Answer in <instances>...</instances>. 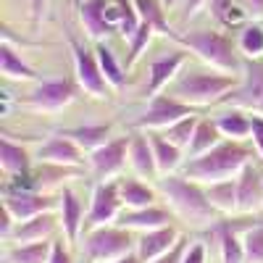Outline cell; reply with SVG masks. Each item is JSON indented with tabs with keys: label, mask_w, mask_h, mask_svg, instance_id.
I'll return each mask as SVG.
<instances>
[{
	"label": "cell",
	"mask_w": 263,
	"mask_h": 263,
	"mask_svg": "<svg viewBox=\"0 0 263 263\" xmlns=\"http://www.w3.org/2000/svg\"><path fill=\"white\" fill-rule=\"evenodd\" d=\"M156 187H158L163 205L174 213V218H179V221L187 224L190 229H213L221 221V216H218L213 211V205L208 203L205 187L187 179L184 174L161 177L156 182Z\"/></svg>",
	"instance_id": "cell-1"
},
{
	"label": "cell",
	"mask_w": 263,
	"mask_h": 263,
	"mask_svg": "<svg viewBox=\"0 0 263 263\" xmlns=\"http://www.w3.org/2000/svg\"><path fill=\"white\" fill-rule=\"evenodd\" d=\"M253 153L255 150L248 147L245 142L224 140L211 153H205V156L187 161L179 174H184L187 179L203 184V187L216 184V182H227V179H237L239 174H242V168L253 163Z\"/></svg>",
	"instance_id": "cell-2"
},
{
	"label": "cell",
	"mask_w": 263,
	"mask_h": 263,
	"mask_svg": "<svg viewBox=\"0 0 263 263\" xmlns=\"http://www.w3.org/2000/svg\"><path fill=\"white\" fill-rule=\"evenodd\" d=\"M171 40L179 42L184 50L195 53L208 69L232 74V77H242L245 58L237 48V40H232L229 34L218 32V29H192L187 34H174Z\"/></svg>",
	"instance_id": "cell-3"
},
{
	"label": "cell",
	"mask_w": 263,
	"mask_h": 263,
	"mask_svg": "<svg viewBox=\"0 0 263 263\" xmlns=\"http://www.w3.org/2000/svg\"><path fill=\"white\" fill-rule=\"evenodd\" d=\"M237 87H239V77L221 74V71H213V69H205V71L190 69V71H182L174 79L166 92L197 111V108H205V105L224 103V98L232 90H237Z\"/></svg>",
	"instance_id": "cell-4"
},
{
	"label": "cell",
	"mask_w": 263,
	"mask_h": 263,
	"mask_svg": "<svg viewBox=\"0 0 263 263\" xmlns=\"http://www.w3.org/2000/svg\"><path fill=\"white\" fill-rule=\"evenodd\" d=\"M82 255L92 263H114L132 253H137V237L119 224L98 227L82 234Z\"/></svg>",
	"instance_id": "cell-5"
},
{
	"label": "cell",
	"mask_w": 263,
	"mask_h": 263,
	"mask_svg": "<svg viewBox=\"0 0 263 263\" xmlns=\"http://www.w3.org/2000/svg\"><path fill=\"white\" fill-rule=\"evenodd\" d=\"M224 105L248 111L253 116H263V58H245L239 87L224 98Z\"/></svg>",
	"instance_id": "cell-6"
},
{
	"label": "cell",
	"mask_w": 263,
	"mask_h": 263,
	"mask_svg": "<svg viewBox=\"0 0 263 263\" xmlns=\"http://www.w3.org/2000/svg\"><path fill=\"white\" fill-rule=\"evenodd\" d=\"M69 48H71V55H74V71H77V84L79 90L92 95L98 100L108 98V82L100 71V61H98V53L90 50L84 45V42H79L77 37H69Z\"/></svg>",
	"instance_id": "cell-7"
},
{
	"label": "cell",
	"mask_w": 263,
	"mask_h": 263,
	"mask_svg": "<svg viewBox=\"0 0 263 263\" xmlns=\"http://www.w3.org/2000/svg\"><path fill=\"white\" fill-rule=\"evenodd\" d=\"M121 213H124V203H121V192H119V179L98 182L90 197V208H87L84 232L98 229V227H111L119 221Z\"/></svg>",
	"instance_id": "cell-8"
},
{
	"label": "cell",
	"mask_w": 263,
	"mask_h": 263,
	"mask_svg": "<svg viewBox=\"0 0 263 263\" xmlns=\"http://www.w3.org/2000/svg\"><path fill=\"white\" fill-rule=\"evenodd\" d=\"M129 142L132 135L124 137H114L111 142H105L103 147H98L95 153L87 156V163H90V171L98 182H114L121 179V174L129 163Z\"/></svg>",
	"instance_id": "cell-9"
},
{
	"label": "cell",
	"mask_w": 263,
	"mask_h": 263,
	"mask_svg": "<svg viewBox=\"0 0 263 263\" xmlns=\"http://www.w3.org/2000/svg\"><path fill=\"white\" fill-rule=\"evenodd\" d=\"M192 114H195V108L179 103L168 92H161V95L147 100V108L142 111V116L135 121V129L137 132H163L171 124H177L179 119L192 116Z\"/></svg>",
	"instance_id": "cell-10"
},
{
	"label": "cell",
	"mask_w": 263,
	"mask_h": 263,
	"mask_svg": "<svg viewBox=\"0 0 263 263\" xmlns=\"http://www.w3.org/2000/svg\"><path fill=\"white\" fill-rule=\"evenodd\" d=\"M3 211L16 224H21V221H29V218H34L40 213L58 211V195L13 187V190H6V195H3Z\"/></svg>",
	"instance_id": "cell-11"
},
{
	"label": "cell",
	"mask_w": 263,
	"mask_h": 263,
	"mask_svg": "<svg viewBox=\"0 0 263 263\" xmlns=\"http://www.w3.org/2000/svg\"><path fill=\"white\" fill-rule=\"evenodd\" d=\"M77 92H79V84L69 79H48L37 84L34 92L24 103L37 114H55V111H63L66 105H71L77 100Z\"/></svg>",
	"instance_id": "cell-12"
},
{
	"label": "cell",
	"mask_w": 263,
	"mask_h": 263,
	"mask_svg": "<svg viewBox=\"0 0 263 263\" xmlns=\"http://www.w3.org/2000/svg\"><path fill=\"white\" fill-rule=\"evenodd\" d=\"M82 168H71V166H55V163H37L27 177V184L21 190H34V192H45V195H58L61 190H66V182H71L79 177Z\"/></svg>",
	"instance_id": "cell-13"
},
{
	"label": "cell",
	"mask_w": 263,
	"mask_h": 263,
	"mask_svg": "<svg viewBox=\"0 0 263 263\" xmlns=\"http://www.w3.org/2000/svg\"><path fill=\"white\" fill-rule=\"evenodd\" d=\"M263 213V168L245 166L237 177V216Z\"/></svg>",
	"instance_id": "cell-14"
},
{
	"label": "cell",
	"mask_w": 263,
	"mask_h": 263,
	"mask_svg": "<svg viewBox=\"0 0 263 263\" xmlns=\"http://www.w3.org/2000/svg\"><path fill=\"white\" fill-rule=\"evenodd\" d=\"M37 161L40 163H55V166H71V168H82L84 163V150L71 140L66 137L63 132L50 135L37 150Z\"/></svg>",
	"instance_id": "cell-15"
},
{
	"label": "cell",
	"mask_w": 263,
	"mask_h": 263,
	"mask_svg": "<svg viewBox=\"0 0 263 263\" xmlns=\"http://www.w3.org/2000/svg\"><path fill=\"white\" fill-rule=\"evenodd\" d=\"M84 205L79 200V195L66 187L58 192V221H61V232H63V239L69 245H77V239L84 234Z\"/></svg>",
	"instance_id": "cell-16"
},
{
	"label": "cell",
	"mask_w": 263,
	"mask_h": 263,
	"mask_svg": "<svg viewBox=\"0 0 263 263\" xmlns=\"http://www.w3.org/2000/svg\"><path fill=\"white\" fill-rule=\"evenodd\" d=\"M184 63H187V53L184 50H174V53H168V55H163L158 61H153L150 63V74H147V87H145L147 100L166 92L171 87V82L182 74Z\"/></svg>",
	"instance_id": "cell-17"
},
{
	"label": "cell",
	"mask_w": 263,
	"mask_h": 263,
	"mask_svg": "<svg viewBox=\"0 0 263 263\" xmlns=\"http://www.w3.org/2000/svg\"><path fill=\"white\" fill-rule=\"evenodd\" d=\"M184 234L177 227H161V229H153L145 234H137V255L142 258V263H153L158 260L161 255L171 253L174 248L179 245V239Z\"/></svg>",
	"instance_id": "cell-18"
},
{
	"label": "cell",
	"mask_w": 263,
	"mask_h": 263,
	"mask_svg": "<svg viewBox=\"0 0 263 263\" xmlns=\"http://www.w3.org/2000/svg\"><path fill=\"white\" fill-rule=\"evenodd\" d=\"M119 227L135 232V234H145L161 227H171L174 224V213L166 205H150V208H135V211H124L119 216Z\"/></svg>",
	"instance_id": "cell-19"
},
{
	"label": "cell",
	"mask_w": 263,
	"mask_h": 263,
	"mask_svg": "<svg viewBox=\"0 0 263 263\" xmlns=\"http://www.w3.org/2000/svg\"><path fill=\"white\" fill-rule=\"evenodd\" d=\"M79 24L84 37L103 42L108 34H114L116 27L108 18V0H82L79 3Z\"/></svg>",
	"instance_id": "cell-20"
},
{
	"label": "cell",
	"mask_w": 263,
	"mask_h": 263,
	"mask_svg": "<svg viewBox=\"0 0 263 263\" xmlns=\"http://www.w3.org/2000/svg\"><path fill=\"white\" fill-rule=\"evenodd\" d=\"M129 168H132L135 177H140L145 182H158L161 179L158 163H156V153H153L147 132H137V135H132V142H129Z\"/></svg>",
	"instance_id": "cell-21"
},
{
	"label": "cell",
	"mask_w": 263,
	"mask_h": 263,
	"mask_svg": "<svg viewBox=\"0 0 263 263\" xmlns=\"http://www.w3.org/2000/svg\"><path fill=\"white\" fill-rule=\"evenodd\" d=\"M55 229H61V221H58V211H50V213H40L29 221H21L16 224L8 245H29V242H45V239H53Z\"/></svg>",
	"instance_id": "cell-22"
},
{
	"label": "cell",
	"mask_w": 263,
	"mask_h": 263,
	"mask_svg": "<svg viewBox=\"0 0 263 263\" xmlns=\"http://www.w3.org/2000/svg\"><path fill=\"white\" fill-rule=\"evenodd\" d=\"M211 234L216 237L221 263H248L245 245H242V232L237 229V224H232V218H221V221L211 229Z\"/></svg>",
	"instance_id": "cell-23"
},
{
	"label": "cell",
	"mask_w": 263,
	"mask_h": 263,
	"mask_svg": "<svg viewBox=\"0 0 263 263\" xmlns=\"http://www.w3.org/2000/svg\"><path fill=\"white\" fill-rule=\"evenodd\" d=\"M119 192H121V203L124 211H135V208H150V205H158L161 195L158 187L153 182H145L140 177H121L119 179Z\"/></svg>",
	"instance_id": "cell-24"
},
{
	"label": "cell",
	"mask_w": 263,
	"mask_h": 263,
	"mask_svg": "<svg viewBox=\"0 0 263 263\" xmlns=\"http://www.w3.org/2000/svg\"><path fill=\"white\" fill-rule=\"evenodd\" d=\"M32 156L29 150L21 145V142H13L11 137H0V171L6 174L8 179H21L32 171Z\"/></svg>",
	"instance_id": "cell-25"
},
{
	"label": "cell",
	"mask_w": 263,
	"mask_h": 263,
	"mask_svg": "<svg viewBox=\"0 0 263 263\" xmlns=\"http://www.w3.org/2000/svg\"><path fill=\"white\" fill-rule=\"evenodd\" d=\"M150 135V145L156 153V163H158V174L161 177H171V174H179L187 163L184 150H179L177 145H171L161 132H147Z\"/></svg>",
	"instance_id": "cell-26"
},
{
	"label": "cell",
	"mask_w": 263,
	"mask_h": 263,
	"mask_svg": "<svg viewBox=\"0 0 263 263\" xmlns=\"http://www.w3.org/2000/svg\"><path fill=\"white\" fill-rule=\"evenodd\" d=\"M0 74L13 82H34L37 79V71L21 58V53L13 48L8 34H3V42H0Z\"/></svg>",
	"instance_id": "cell-27"
},
{
	"label": "cell",
	"mask_w": 263,
	"mask_h": 263,
	"mask_svg": "<svg viewBox=\"0 0 263 263\" xmlns=\"http://www.w3.org/2000/svg\"><path fill=\"white\" fill-rule=\"evenodd\" d=\"M221 142H224V135L218 132L216 121L213 119H200L197 121L195 135H192L190 147L184 150V156H187V161H195V158L205 156V153H211L216 145H221Z\"/></svg>",
	"instance_id": "cell-28"
},
{
	"label": "cell",
	"mask_w": 263,
	"mask_h": 263,
	"mask_svg": "<svg viewBox=\"0 0 263 263\" xmlns=\"http://www.w3.org/2000/svg\"><path fill=\"white\" fill-rule=\"evenodd\" d=\"M218 132L224 135V140H237V142H248L250 140V114L239 111V108H224L216 119Z\"/></svg>",
	"instance_id": "cell-29"
},
{
	"label": "cell",
	"mask_w": 263,
	"mask_h": 263,
	"mask_svg": "<svg viewBox=\"0 0 263 263\" xmlns=\"http://www.w3.org/2000/svg\"><path fill=\"white\" fill-rule=\"evenodd\" d=\"M66 137H71L87 156L95 153L98 147H103L105 142H111V124H84V126H74L63 132Z\"/></svg>",
	"instance_id": "cell-30"
},
{
	"label": "cell",
	"mask_w": 263,
	"mask_h": 263,
	"mask_svg": "<svg viewBox=\"0 0 263 263\" xmlns=\"http://www.w3.org/2000/svg\"><path fill=\"white\" fill-rule=\"evenodd\" d=\"M208 203L213 205V211L221 218H232L237 216V179H227V182H216L205 187Z\"/></svg>",
	"instance_id": "cell-31"
},
{
	"label": "cell",
	"mask_w": 263,
	"mask_h": 263,
	"mask_svg": "<svg viewBox=\"0 0 263 263\" xmlns=\"http://www.w3.org/2000/svg\"><path fill=\"white\" fill-rule=\"evenodd\" d=\"M55 239L45 242H29V245H8L3 253V263H50Z\"/></svg>",
	"instance_id": "cell-32"
},
{
	"label": "cell",
	"mask_w": 263,
	"mask_h": 263,
	"mask_svg": "<svg viewBox=\"0 0 263 263\" xmlns=\"http://www.w3.org/2000/svg\"><path fill=\"white\" fill-rule=\"evenodd\" d=\"M95 53H98V61H100V71L108 82V87L111 90H121V87L126 84V69L116 61L114 50L105 45V42H98L95 45Z\"/></svg>",
	"instance_id": "cell-33"
},
{
	"label": "cell",
	"mask_w": 263,
	"mask_h": 263,
	"mask_svg": "<svg viewBox=\"0 0 263 263\" xmlns=\"http://www.w3.org/2000/svg\"><path fill=\"white\" fill-rule=\"evenodd\" d=\"M135 8H137V13H140V21L150 24L158 34L174 37V29L168 27V21H166V8H163V3H158V0H135Z\"/></svg>",
	"instance_id": "cell-34"
},
{
	"label": "cell",
	"mask_w": 263,
	"mask_h": 263,
	"mask_svg": "<svg viewBox=\"0 0 263 263\" xmlns=\"http://www.w3.org/2000/svg\"><path fill=\"white\" fill-rule=\"evenodd\" d=\"M237 48L242 53V58H263V21H250L239 29L237 37Z\"/></svg>",
	"instance_id": "cell-35"
},
{
	"label": "cell",
	"mask_w": 263,
	"mask_h": 263,
	"mask_svg": "<svg viewBox=\"0 0 263 263\" xmlns=\"http://www.w3.org/2000/svg\"><path fill=\"white\" fill-rule=\"evenodd\" d=\"M197 121H200V116H197V114L184 116V119H179L177 124H171L168 129H163L161 135H163L171 145H177L179 150H187V147H190V142H192L195 129H197Z\"/></svg>",
	"instance_id": "cell-36"
},
{
	"label": "cell",
	"mask_w": 263,
	"mask_h": 263,
	"mask_svg": "<svg viewBox=\"0 0 263 263\" xmlns=\"http://www.w3.org/2000/svg\"><path fill=\"white\" fill-rule=\"evenodd\" d=\"M153 34H158L156 29H153L150 24H140V29L135 32V37L129 40V53H126V63H124V69L129 71L132 66H135L137 61H140V55L147 50V45H150V40H153Z\"/></svg>",
	"instance_id": "cell-37"
},
{
	"label": "cell",
	"mask_w": 263,
	"mask_h": 263,
	"mask_svg": "<svg viewBox=\"0 0 263 263\" xmlns=\"http://www.w3.org/2000/svg\"><path fill=\"white\" fill-rule=\"evenodd\" d=\"M242 245L248 263H263V221L242 229Z\"/></svg>",
	"instance_id": "cell-38"
},
{
	"label": "cell",
	"mask_w": 263,
	"mask_h": 263,
	"mask_svg": "<svg viewBox=\"0 0 263 263\" xmlns=\"http://www.w3.org/2000/svg\"><path fill=\"white\" fill-rule=\"evenodd\" d=\"M119 16H121V24H119V32L126 37V40H132L135 37V32L140 29V13H137V8H135V0H119Z\"/></svg>",
	"instance_id": "cell-39"
},
{
	"label": "cell",
	"mask_w": 263,
	"mask_h": 263,
	"mask_svg": "<svg viewBox=\"0 0 263 263\" xmlns=\"http://www.w3.org/2000/svg\"><path fill=\"white\" fill-rule=\"evenodd\" d=\"M237 3L234 0H208V13L213 21H218L221 27H227V21H229V13Z\"/></svg>",
	"instance_id": "cell-40"
},
{
	"label": "cell",
	"mask_w": 263,
	"mask_h": 263,
	"mask_svg": "<svg viewBox=\"0 0 263 263\" xmlns=\"http://www.w3.org/2000/svg\"><path fill=\"white\" fill-rule=\"evenodd\" d=\"M250 145L255 150V156L263 161V116L250 114Z\"/></svg>",
	"instance_id": "cell-41"
},
{
	"label": "cell",
	"mask_w": 263,
	"mask_h": 263,
	"mask_svg": "<svg viewBox=\"0 0 263 263\" xmlns=\"http://www.w3.org/2000/svg\"><path fill=\"white\" fill-rule=\"evenodd\" d=\"M182 263H208V248H205V242H200V239L190 242L187 250H184Z\"/></svg>",
	"instance_id": "cell-42"
},
{
	"label": "cell",
	"mask_w": 263,
	"mask_h": 263,
	"mask_svg": "<svg viewBox=\"0 0 263 263\" xmlns=\"http://www.w3.org/2000/svg\"><path fill=\"white\" fill-rule=\"evenodd\" d=\"M50 263H74L71 248H69V242H66V239H55V242H53Z\"/></svg>",
	"instance_id": "cell-43"
},
{
	"label": "cell",
	"mask_w": 263,
	"mask_h": 263,
	"mask_svg": "<svg viewBox=\"0 0 263 263\" xmlns=\"http://www.w3.org/2000/svg\"><path fill=\"white\" fill-rule=\"evenodd\" d=\"M234 3L248 13V18L263 21V0H234Z\"/></svg>",
	"instance_id": "cell-44"
},
{
	"label": "cell",
	"mask_w": 263,
	"mask_h": 263,
	"mask_svg": "<svg viewBox=\"0 0 263 263\" xmlns=\"http://www.w3.org/2000/svg\"><path fill=\"white\" fill-rule=\"evenodd\" d=\"M187 245H190V239H187V237H182V239H179V245L174 248L171 253L161 255L158 260H153V263H182V258H184V250H187Z\"/></svg>",
	"instance_id": "cell-45"
},
{
	"label": "cell",
	"mask_w": 263,
	"mask_h": 263,
	"mask_svg": "<svg viewBox=\"0 0 263 263\" xmlns=\"http://www.w3.org/2000/svg\"><path fill=\"white\" fill-rule=\"evenodd\" d=\"M179 8H182L184 18H192V16H197L200 8H208V0H179Z\"/></svg>",
	"instance_id": "cell-46"
},
{
	"label": "cell",
	"mask_w": 263,
	"mask_h": 263,
	"mask_svg": "<svg viewBox=\"0 0 263 263\" xmlns=\"http://www.w3.org/2000/svg\"><path fill=\"white\" fill-rule=\"evenodd\" d=\"M45 6H48V0H32V16H34V21H40Z\"/></svg>",
	"instance_id": "cell-47"
},
{
	"label": "cell",
	"mask_w": 263,
	"mask_h": 263,
	"mask_svg": "<svg viewBox=\"0 0 263 263\" xmlns=\"http://www.w3.org/2000/svg\"><path fill=\"white\" fill-rule=\"evenodd\" d=\"M114 263H142V258H140L137 253H132V255H126V258H121V260H114Z\"/></svg>",
	"instance_id": "cell-48"
},
{
	"label": "cell",
	"mask_w": 263,
	"mask_h": 263,
	"mask_svg": "<svg viewBox=\"0 0 263 263\" xmlns=\"http://www.w3.org/2000/svg\"><path fill=\"white\" fill-rule=\"evenodd\" d=\"M161 3H163V8H166V11H171L174 6H179V0H161Z\"/></svg>",
	"instance_id": "cell-49"
},
{
	"label": "cell",
	"mask_w": 263,
	"mask_h": 263,
	"mask_svg": "<svg viewBox=\"0 0 263 263\" xmlns=\"http://www.w3.org/2000/svg\"><path fill=\"white\" fill-rule=\"evenodd\" d=\"M84 263H92V260H87V258H84Z\"/></svg>",
	"instance_id": "cell-50"
}]
</instances>
